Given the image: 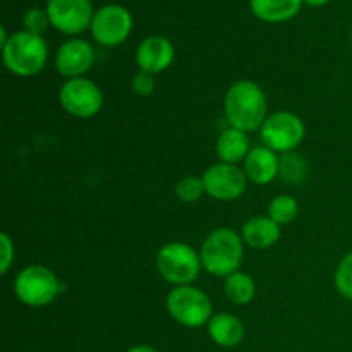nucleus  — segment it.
<instances>
[{"label": "nucleus", "mask_w": 352, "mask_h": 352, "mask_svg": "<svg viewBox=\"0 0 352 352\" xmlns=\"http://www.w3.org/2000/svg\"><path fill=\"white\" fill-rule=\"evenodd\" d=\"M226 117L230 127L243 133L261 129L267 120V96L253 81L234 82L226 95Z\"/></svg>", "instance_id": "obj_1"}, {"label": "nucleus", "mask_w": 352, "mask_h": 352, "mask_svg": "<svg viewBox=\"0 0 352 352\" xmlns=\"http://www.w3.org/2000/svg\"><path fill=\"white\" fill-rule=\"evenodd\" d=\"M243 254V239L232 229L220 227L206 237L199 258L208 274L227 278L239 270Z\"/></svg>", "instance_id": "obj_2"}, {"label": "nucleus", "mask_w": 352, "mask_h": 352, "mask_svg": "<svg viewBox=\"0 0 352 352\" xmlns=\"http://www.w3.org/2000/svg\"><path fill=\"white\" fill-rule=\"evenodd\" d=\"M3 64L12 74L34 76L43 69L48 57L47 43L41 36L28 31L14 33L3 45Z\"/></svg>", "instance_id": "obj_3"}, {"label": "nucleus", "mask_w": 352, "mask_h": 352, "mask_svg": "<svg viewBox=\"0 0 352 352\" xmlns=\"http://www.w3.org/2000/svg\"><path fill=\"white\" fill-rule=\"evenodd\" d=\"M167 309L172 318L188 329L208 325L212 318V301L192 285H177L167 296Z\"/></svg>", "instance_id": "obj_4"}, {"label": "nucleus", "mask_w": 352, "mask_h": 352, "mask_svg": "<svg viewBox=\"0 0 352 352\" xmlns=\"http://www.w3.org/2000/svg\"><path fill=\"white\" fill-rule=\"evenodd\" d=\"M14 291L23 305L41 308L50 305L57 298L58 292L62 291V285L50 268L31 265L17 274Z\"/></svg>", "instance_id": "obj_5"}, {"label": "nucleus", "mask_w": 352, "mask_h": 352, "mask_svg": "<svg viewBox=\"0 0 352 352\" xmlns=\"http://www.w3.org/2000/svg\"><path fill=\"white\" fill-rule=\"evenodd\" d=\"M157 267L162 277L174 285H189L201 270V258L184 243H168L158 251Z\"/></svg>", "instance_id": "obj_6"}, {"label": "nucleus", "mask_w": 352, "mask_h": 352, "mask_svg": "<svg viewBox=\"0 0 352 352\" xmlns=\"http://www.w3.org/2000/svg\"><path fill=\"white\" fill-rule=\"evenodd\" d=\"M305 122L292 112H275L261 126L263 146L275 153H291L305 140Z\"/></svg>", "instance_id": "obj_7"}, {"label": "nucleus", "mask_w": 352, "mask_h": 352, "mask_svg": "<svg viewBox=\"0 0 352 352\" xmlns=\"http://www.w3.org/2000/svg\"><path fill=\"white\" fill-rule=\"evenodd\" d=\"M62 107L71 116L89 119L96 116L103 105V95L98 86L86 78L67 79L58 93Z\"/></svg>", "instance_id": "obj_8"}, {"label": "nucleus", "mask_w": 352, "mask_h": 352, "mask_svg": "<svg viewBox=\"0 0 352 352\" xmlns=\"http://www.w3.org/2000/svg\"><path fill=\"white\" fill-rule=\"evenodd\" d=\"M205 192L220 201H232L239 198L248 186V177L244 168L234 164H215L203 174Z\"/></svg>", "instance_id": "obj_9"}, {"label": "nucleus", "mask_w": 352, "mask_h": 352, "mask_svg": "<svg viewBox=\"0 0 352 352\" xmlns=\"http://www.w3.org/2000/svg\"><path fill=\"white\" fill-rule=\"evenodd\" d=\"M133 30V17L124 7L105 6L93 16V38L103 47H117L127 40Z\"/></svg>", "instance_id": "obj_10"}, {"label": "nucleus", "mask_w": 352, "mask_h": 352, "mask_svg": "<svg viewBox=\"0 0 352 352\" xmlns=\"http://www.w3.org/2000/svg\"><path fill=\"white\" fill-rule=\"evenodd\" d=\"M47 14L52 26L65 34H78L91 28L95 16L89 0H48Z\"/></svg>", "instance_id": "obj_11"}, {"label": "nucleus", "mask_w": 352, "mask_h": 352, "mask_svg": "<svg viewBox=\"0 0 352 352\" xmlns=\"http://www.w3.org/2000/svg\"><path fill=\"white\" fill-rule=\"evenodd\" d=\"M95 62V50L85 40H69L58 48L55 57V67L67 79L81 78L85 72L91 69Z\"/></svg>", "instance_id": "obj_12"}, {"label": "nucleus", "mask_w": 352, "mask_h": 352, "mask_svg": "<svg viewBox=\"0 0 352 352\" xmlns=\"http://www.w3.org/2000/svg\"><path fill=\"white\" fill-rule=\"evenodd\" d=\"M174 60V47L164 36H150L141 41L136 52V62L141 71L158 74Z\"/></svg>", "instance_id": "obj_13"}, {"label": "nucleus", "mask_w": 352, "mask_h": 352, "mask_svg": "<svg viewBox=\"0 0 352 352\" xmlns=\"http://www.w3.org/2000/svg\"><path fill=\"white\" fill-rule=\"evenodd\" d=\"M244 172L248 181L254 184H268L278 175V157L267 146H256L244 160Z\"/></svg>", "instance_id": "obj_14"}, {"label": "nucleus", "mask_w": 352, "mask_h": 352, "mask_svg": "<svg viewBox=\"0 0 352 352\" xmlns=\"http://www.w3.org/2000/svg\"><path fill=\"white\" fill-rule=\"evenodd\" d=\"M210 337L220 347H236L244 339V325L237 316L230 313H217L210 318L208 325Z\"/></svg>", "instance_id": "obj_15"}, {"label": "nucleus", "mask_w": 352, "mask_h": 352, "mask_svg": "<svg viewBox=\"0 0 352 352\" xmlns=\"http://www.w3.org/2000/svg\"><path fill=\"white\" fill-rule=\"evenodd\" d=\"M280 237V226L270 217H253L243 226V241L253 250H267Z\"/></svg>", "instance_id": "obj_16"}, {"label": "nucleus", "mask_w": 352, "mask_h": 352, "mask_svg": "<svg viewBox=\"0 0 352 352\" xmlns=\"http://www.w3.org/2000/svg\"><path fill=\"white\" fill-rule=\"evenodd\" d=\"M248 150H250V140H248L246 133L234 129V127L223 131L217 141V155L223 164L236 165L237 162L246 160L248 153H250Z\"/></svg>", "instance_id": "obj_17"}, {"label": "nucleus", "mask_w": 352, "mask_h": 352, "mask_svg": "<svg viewBox=\"0 0 352 352\" xmlns=\"http://www.w3.org/2000/svg\"><path fill=\"white\" fill-rule=\"evenodd\" d=\"M302 0H251L254 16L267 23H284L301 9Z\"/></svg>", "instance_id": "obj_18"}, {"label": "nucleus", "mask_w": 352, "mask_h": 352, "mask_svg": "<svg viewBox=\"0 0 352 352\" xmlns=\"http://www.w3.org/2000/svg\"><path fill=\"white\" fill-rule=\"evenodd\" d=\"M223 291H226L227 299L230 302L237 306L250 305L254 299V294H256V285H254V280L244 272L237 270L236 274L229 275L226 278V285H223Z\"/></svg>", "instance_id": "obj_19"}, {"label": "nucleus", "mask_w": 352, "mask_h": 352, "mask_svg": "<svg viewBox=\"0 0 352 352\" xmlns=\"http://www.w3.org/2000/svg\"><path fill=\"white\" fill-rule=\"evenodd\" d=\"M278 175L289 184H298L308 177V164L298 153H284L278 158Z\"/></svg>", "instance_id": "obj_20"}, {"label": "nucleus", "mask_w": 352, "mask_h": 352, "mask_svg": "<svg viewBox=\"0 0 352 352\" xmlns=\"http://www.w3.org/2000/svg\"><path fill=\"white\" fill-rule=\"evenodd\" d=\"M298 213H299L298 201L289 195L277 196V198L272 199V203L268 205V217H270L274 222H277L278 226L292 222V220L298 217Z\"/></svg>", "instance_id": "obj_21"}, {"label": "nucleus", "mask_w": 352, "mask_h": 352, "mask_svg": "<svg viewBox=\"0 0 352 352\" xmlns=\"http://www.w3.org/2000/svg\"><path fill=\"white\" fill-rule=\"evenodd\" d=\"M205 192V184H203V179L195 177V175H188V177L181 179L177 182V188H175V195L181 201L184 203H195Z\"/></svg>", "instance_id": "obj_22"}, {"label": "nucleus", "mask_w": 352, "mask_h": 352, "mask_svg": "<svg viewBox=\"0 0 352 352\" xmlns=\"http://www.w3.org/2000/svg\"><path fill=\"white\" fill-rule=\"evenodd\" d=\"M336 287L344 298L352 301V253L347 254L337 267Z\"/></svg>", "instance_id": "obj_23"}, {"label": "nucleus", "mask_w": 352, "mask_h": 352, "mask_svg": "<svg viewBox=\"0 0 352 352\" xmlns=\"http://www.w3.org/2000/svg\"><path fill=\"white\" fill-rule=\"evenodd\" d=\"M23 23H24V28H26L28 33H33V34H38V36H41V33L47 30L50 19H48L47 10L31 9V10H28V14L24 16Z\"/></svg>", "instance_id": "obj_24"}, {"label": "nucleus", "mask_w": 352, "mask_h": 352, "mask_svg": "<svg viewBox=\"0 0 352 352\" xmlns=\"http://www.w3.org/2000/svg\"><path fill=\"white\" fill-rule=\"evenodd\" d=\"M155 89V79L153 74L150 72H138L136 76L133 78V91L140 96H148L151 95Z\"/></svg>", "instance_id": "obj_25"}, {"label": "nucleus", "mask_w": 352, "mask_h": 352, "mask_svg": "<svg viewBox=\"0 0 352 352\" xmlns=\"http://www.w3.org/2000/svg\"><path fill=\"white\" fill-rule=\"evenodd\" d=\"M0 246H2V258H0V274H7L14 260V244L6 232L0 234Z\"/></svg>", "instance_id": "obj_26"}, {"label": "nucleus", "mask_w": 352, "mask_h": 352, "mask_svg": "<svg viewBox=\"0 0 352 352\" xmlns=\"http://www.w3.org/2000/svg\"><path fill=\"white\" fill-rule=\"evenodd\" d=\"M127 352H158V351L153 349V347H150V346H134V347H131Z\"/></svg>", "instance_id": "obj_27"}, {"label": "nucleus", "mask_w": 352, "mask_h": 352, "mask_svg": "<svg viewBox=\"0 0 352 352\" xmlns=\"http://www.w3.org/2000/svg\"><path fill=\"white\" fill-rule=\"evenodd\" d=\"M305 2L311 7H320V6H325V3L330 2V0H305Z\"/></svg>", "instance_id": "obj_28"}, {"label": "nucleus", "mask_w": 352, "mask_h": 352, "mask_svg": "<svg viewBox=\"0 0 352 352\" xmlns=\"http://www.w3.org/2000/svg\"><path fill=\"white\" fill-rule=\"evenodd\" d=\"M7 40H9V38H7V34H6V28H0V45H2V48H3V45L7 43Z\"/></svg>", "instance_id": "obj_29"}, {"label": "nucleus", "mask_w": 352, "mask_h": 352, "mask_svg": "<svg viewBox=\"0 0 352 352\" xmlns=\"http://www.w3.org/2000/svg\"><path fill=\"white\" fill-rule=\"evenodd\" d=\"M351 40H352V31H351Z\"/></svg>", "instance_id": "obj_30"}]
</instances>
